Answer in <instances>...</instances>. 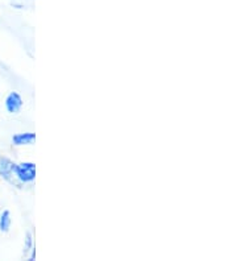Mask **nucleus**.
Listing matches in <instances>:
<instances>
[{
    "label": "nucleus",
    "instance_id": "7ed1b4c3",
    "mask_svg": "<svg viewBox=\"0 0 237 261\" xmlns=\"http://www.w3.org/2000/svg\"><path fill=\"white\" fill-rule=\"evenodd\" d=\"M22 98L19 93H16V91H12L7 95L6 98V110L10 114H19L22 109Z\"/></svg>",
    "mask_w": 237,
    "mask_h": 261
},
{
    "label": "nucleus",
    "instance_id": "39448f33",
    "mask_svg": "<svg viewBox=\"0 0 237 261\" xmlns=\"http://www.w3.org/2000/svg\"><path fill=\"white\" fill-rule=\"evenodd\" d=\"M11 223H12L11 213L8 210H4L3 213L0 214V231L2 232H8L11 228Z\"/></svg>",
    "mask_w": 237,
    "mask_h": 261
},
{
    "label": "nucleus",
    "instance_id": "423d86ee",
    "mask_svg": "<svg viewBox=\"0 0 237 261\" xmlns=\"http://www.w3.org/2000/svg\"><path fill=\"white\" fill-rule=\"evenodd\" d=\"M31 249H32V233L28 232L25 238V245H24V253L29 252Z\"/></svg>",
    "mask_w": 237,
    "mask_h": 261
},
{
    "label": "nucleus",
    "instance_id": "20e7f679",
    "mask_svg": "<svg viewBox=\"0 0 237 261\" xmlns=\"http://www.w3.org/2000/svg\"><path fill=\"white\" fill-rule=\"evenodd\" d=\"M36 141V134L33 132H24V134H16L12 136L13 145L21 147V145H32Z\"/></svg>",
    "mask_w": 237,
    "mask_h": 261
},
{
    "label": "nucleus",
    "instance_id": "f03ea898",
    "mask_svg": "<svg viewBox=\"0 0 237 261\" xmlns=\"http://www.w3.org/2000/svg\"><path fill=\"white\" fill-rule=\"evenodd\" d=\"M0 177L8 182H12L16 177V164L7 157H0Z\"/></svg>",
    "mask_w": 237,
    "mask_h": 261
},
{
    "label": "nucleus",
    "instance_id": "f257e3e1",
    "mask_svg": "<svg viewBox=\"0 0 237 261\" xmlns=\"http://www.w3.org/2000/svg\"><path fill=\"white\" fill-rule=\"evenodd\" d=\"M16 178L22 184L33 182L36 178V165L33 163L16 164Z\"/></svg>",
    "mask_w": 237,
    "mask_h": 261
}]
</instances>
